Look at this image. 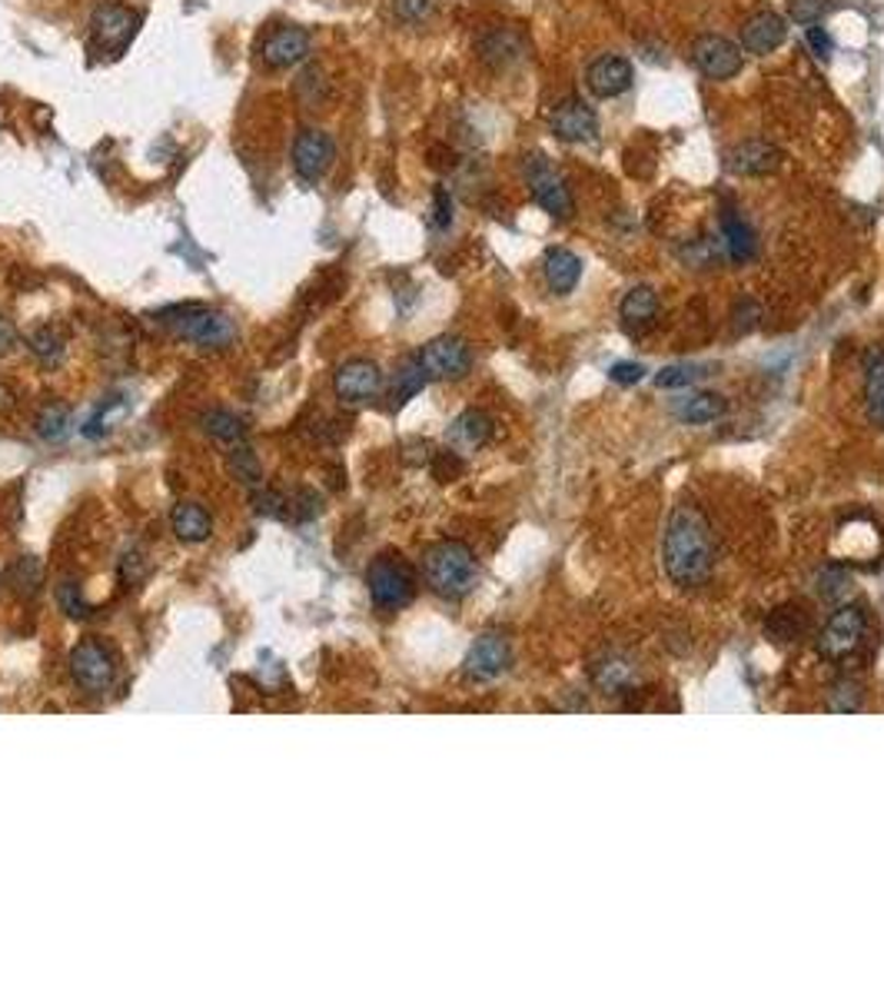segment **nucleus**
Returning <instances> with one entry per match:
<instances>
[{
	"label": "nucleus",
	"mask_w": 884,
	"mask_h": 997,
	"mask_svg": "<svg viewBox=\"0 0 884 997\" xmlns=\"http://www.w3.org/2000/svg\"><path fill=\"white\" fill-rule=\"evenodd\" d=\"M662 562L675 586H705L715 568V536L705 513L695 503H679L669 513L662 536Z\"/></svg>",
	"instance_id": "nucleus-1"
},
{
	"label": "nucleus",
	"mask_w": 884,
	"mask_h": 997,
	"mask_svg": "<svg viewBox=\"0 0 884 997\" xmlns=\"http://www.w3.org/2000/svg\"><path fill=\"white\" fill-rule=\"evenodd\" d=\"M423 575H426V586L456 602V599H465L475 582H479V559L475 552L465 546V542H456V539H443L436 546L426 549L423 555Z\"/></svg>",
	"instance_id": "nucleus-2"
},
{
	"label": "nucleus",
	"mask_w": 884,
	"mask_h": 997,
	"mask_svg": "<svg viewBox=\"0 0 884 997\" xmlns=\"http://www.w3.org/2000/svg\"><path fill=\"white\" fill-rule=\"evenodd\" d=\"M366 586L376 609L399 612L416 599V568L399 552H382L369 562Z\"/></svg>",
	"instance_id": "nucleus-3"
},
{
	"label": "nucleus",
	"mask_w": 884,
	"mask_h": 997,
	"mask_svg": "<svg viewBox=\"0 0 884 997\" xmlns=\"http://www.w3.org/2000/svg\"><path fill=\"white\" fill-rule=\"evenodd\" d=\"M164 326H170L180 340L200 347V350H226L236 343V319H229L223 309L210 306H177L164 313Z\"/></svg>",
	"instance_id": "nucleus-4"
},
{
	"label": "nucleus",
	"mask_w": 884,
	"mask_h": 997,
	"mask_svg": "<svg viewBox=\"0 0 884 997\" xmlns=\"http://www.w3.org/2000/svg\"><path fill=\"white\" fill-rule=\"evenodd\" d=\"M868 635V609L851 602V606H841L832 612V619L822 625L818 632V655L828 658V661H841L848 655H854L861 648Z\"/></svg>",
	"instance_id": "nucleus-5"
},
{
	"label": "nucleus",
	"mask_w": 884,
	"mask_h": 997,
	"mask_svg": "<svg viewBox=\"0 0 884 997\" xmlns=\"http://www.w3.org/2000/svg\"><path fill=\"white\" fill-rule=\"evenodd\" d=\"M522 174H526V187H529L532 200H535L549 216H555V220L573 216V193H569V184H566V177H562L542 153H529V156H526Z\"/></svg>",
	"instance_id": "nucleus-6"
},
{
	"label": "nucleus",
	"mask_w": 884,
	"mask_h": 997,
	"mask_svg": "<svg viewBox=\"0 0 884 997\" xmlns=\"http://www.w3.org/2000/svg\"><path fill=\"white\" fill-rule=\"evenodd\" d=\"M70 676L73 682L91 692V695H104L110 692V685L117 682V655L110 645L97 642V638H87L80 642L73 652H70Z\"/></svg>",
	"instance_id": "nucleus-7"
},
{
	"label": "nucleus",
	"mask_w": 884,
	"mask_h": 997,
	"mask_svg": "<svg viewBox=\"0 0 884 997\" xmlns=\"http://www.w3.org/2000/svg\"><path fill=\"white\" fill-rule=\"evenodd\" d=\"M140 27V14L123 8V4H101L91 17V40L101 54L107 57H120L130 40L137 37Z\"/></svg>",
	"instance_id": "nucleus-8"
},
{
	"label": "nucleus",
	"mask_w": 884,
	"mask_h": 997,
	"mask_svg": "<svg viewBox=\"0 0 884 997\" xmlns=\"http://www.w3.org/2000/svg\"><path fill=\"white\" fill-rule=\"evenodd\" d=\"M337 160V143L323 130H299L293 140V171L303 184H319Z\"/></svg>",
	"instance_id": "nucleus-9"
},
{
	"label": "nucleus",
	"mask_w": 884,
	"mask_h": 997,
	"mask_svg": "<svg viewBox=\"0 0 884 997\" xmlns=\"http://www.w3.org/2000/svg\"><path fill=\"white\" fill-rule=\"evenodd\" d=\"M416 363L429 379H462L472 370V350L459 337H436L420 350Z\"/></svg>",
	"instance_id": "nucleus-10"
},
{
	"label": "nucleus",
	"mask_w": 884,
	"mask_h": 997,
	"mask_svg": "<svg viewBox=\"0 0 884 997\" xmlns=\"http://www.w3.org/2000/svg\"><path fill=\"white\" fill-rule=\"evenodd\" d=\"M692 60L695 67L708 77V80H732L742 73L745 67V54L735 40L718 37V34H705L692 44Z\"/></svg>",
	"instance_id": "nucleus-11"
},
{
	"label": "nucleus",
	"mask_w": 884,
	"mask_h": 997,
	"mask_svg": "<svg viewBox=\"0 0 884 997\" xmlns=\"http://www.w3.org/2000/svg\"><path fill=\"white\" fill-rule=\"evenodd\" d=\"M465 676L475 682H493L503 672H509L512 665V645L503 632H486L472 642V648L465 652Z\"/></svg>",
	"instance_id": "nucleus-12"
},
{
	"label": "nucleus",
	"mask_w": 884,
	"mask_h": 997,
	"mask_svg": "<svg viewBox=\"0 0 884 997\" xmlns=\"http://www.w3.org/2000/svg\"><path fill=\"white\" fill-rule=\"evenodd\" d=\"M549 127L558 140L566 143H589L599 137V117H596V107H589L582 97H566L558 101L552 117H549Z\"/></svg>",
	"instance_id": "nucleus-13"
},
{
	"label": "nucleus",
	"mask_w": 884,
	"mask_h": 997,
	"mask_svg": "<svg viewBox=\"0 0 884 997\" xmlns=\"http://www.w3.org/2000/svg\"><path fill=\"white\" fill-rule=\"evenodd\" d=\"M635 83V67L628 57H618V54H602L599 60L589 63L586 70V87L592 91V97L599 101H612V97H622L628 87Z\"/></svg>",
	"instance_id": "nucleus-14"
},
{
	"label": "nucleus",
	"mask_w": 884,
	"mask_h": 997,
	"mask_svg": "<svg viewBox=\"0 0 884 997\" xmlns=\"http://www.w3.org/2000/svg\"><path fill=\"white\" fill-rule=\"evenodd\" d=\"M785 153L768 140H742L726 153V171L735 177H768L778 174Z\"/></svg>",
	"instance_id": "nucleus-15"
},
{
	"label": "nucleus",
	"mask_w": 884,
	"mask_h": 997,
	"mask_svg": "<svg viewBox=\"0 0 884 997\" xmlns=\"http://www.w3.org/2000/svg\"><path fill=\"white\" fill-rule=\"evenodd\" d=\"M333 386H337V396L346 406H363V402H369V399L379 396V389H382V370L373 360H346L337 370Z\"/></svg>",
	"instance_id": "nucleus-16"
},
{
	"label": "nucleus",
	"mask_w": 884,
	"mask_h": 997,
	"mask_svg": "<svg viewBox=\"0 0 884 997\" xmlns=\"http://www.w3.org/2000/svg\"><path fill=\"white\" fill-rule=\"evenodd\" d=\"M589 676L602 695H625L638 682V669L625 652H602L589 665Z\"/></svg>",
	"instance_id": "nucleus-17"
},
{
	"label": "nucleus",
	"mask_w": 884,
	"mask_h": 997,
	"mask_svg": "<svg viewBox=\"0 0 884 997\" xmlns=\"http://www.w3.org/2000/svg\"><path fill=\"white\" fill-rule=\"evenodd\" d=\"M263 63L270 70H290L309 57V34L303 27H276L263 40Z\"/></svg>",
	"instance_id": "nucleus-18"
},
{
	"label": "nucleus",
	"mask_w": 884,
	"mask_h": 997,
	"mask_svg": "<svg viewBox=\"0 0 884 997\" xmlns=\"http://www.w3.org/2000/svg\"><path fill=\"white\" fill-rule=\"evenodd\" d=\"M785 37H788V21L775 11H758L742 27V50H749L755 57H765L775 47H781Z\"/></svg>",
	"instance_id": "nucleus-19"
},
{
	"label": "nucleus",
	"mask_w": 884,
	"mask_h": 997,
	"mask_svg": "<svg viewBox=\"0 0 884 997\" xmlns=\"http://www.w3.org/2000/svg\"><path fill=\"white\" fill-rule=\"evenodd\" d=\"M542 273H545V283L555 296H569L582 280V260L566 246H552V249H545Z\"/></svg>",
	"instance_id": "nucleus-20"
},
{
	"label": "nucleus",
	"mask_w": 884,
	"mask_h": 997,
	"mask_svg": "<svg viewBox=\"0 0 884 997\" xmlns=\"http://www.w3.org/2000/svg\"><path fill=\"white\" fill-rule=\"evenodd\" d=\"M672 412L688 426H705V423H715L729 412V399L718 396V392H708V389H698V392L679 396L672 402Z\"/></svg>",
	"instance_id": "nucleus-21"
},
{
	"label": "nucleus",
	"mask_w": 884,
	"mask_h": 997,
	"mask_svg": "<svg viewBox=\"0 0 884 997\" xmlns=\"http://www.w3.org/2000/svg\"><path fill=\"white\" fill-rule=\"evenodd\" d=\"M493 430H496L493 415H486L482 409H465V412H459L456 420H452V426H449L446 436H449V443L456 449L472 453V449H482V446L493 439Z\"/></svg>",
	"instance_id": "nucleus-22"
},
{
	"label": "nucleus",
	"mask_w": 884,
	"mask_h": 997,
	"mask_svg": "<svg viewBox=\"0 0 884 997\" xmlns=\"http://www.w3.org/2000/svg\"><path fill=\"white\" fill-rule=\"evenodd\" d=\"M659 309H662V303H659V293L652 290V286H632L625 296H622V306H618V316H622V326L628 329V332H641V329H649L656 319H659Z\"/></svg>",
	"instance_id": "nucleus-23"
},
{
	"label": "nucleus",
	"mask_w": 884,
	"mask_h": 997,
	"mask_svg": "<svg viewBox=\"0 0 884 997\" xmlns=\"http://www.w3.org/2000/svg\"><path fill=\"white\" fill-rule=\"evenodd\" d=\"M170 526H174L177 539L187 542V546L207 542L213 536V516L200 503H180V506H174Z\"/></svg>",
	"instance_id": "nucleus-24"
},
{
	"label": "nucleus",
	"mask_w": 884,
	"mask_h": 997,
	"mask_svg": "<svg viewBox=\"0 0 884 997\" xmlns=\"http://www.w3.org/2000/svg\"><path fill=\"white\" fill-rule=\"evenodd\" d=\"M864 402L871 423L884 430V350H871L864 356Z\"/></svg>",
	"instance_id": "nucleus-25"
},
{
	"label": "nucleus",
	"mask_w": 884,
	"mask_h": 997,
	"mask_svg": "<svg viewBox=\"0 0 884 997\" xmlns=\"http://www.w3.org/2000/svg\"><path fill=\"white\" fill-rule=\"evenodd\" d=\"M721 236H726L721 243H726V254L732 263H749L755 257V230L742 216L735 213L721 216Z\"/></svg>",
	"instance_id": "nucleus-26"
},
{
	"label": "nucleus",
	"mask_w": 884,
	"mask_h": 997,
	"mask_svg": "<svg viewBox=\"0 0 884 997\" xmlns=\"http://www.w3.org/2000/svg\"><path fill=\"white\" fill-rule=\"evenodd\" d=\"M805 629H809V615H805V612H798L794 606L775 609V612L768 615V622H765L768 638H771V642H781V645L798 642L801 635H805Z\"/></svg>",
	"instance_id": "nucleus-27"
},
{
	"label": "nucleus",
	"mask_w": 884,
	"mask_h": 997,
	"mask_svg": "<svg viewBox=\"0 0 884 997\" xmlns=\"http://www.w3.org/2000/svg\"><path fill=\"white\" fill-rule=\"evenodd\" d=\"M70 426H73V415H70V406L67 402H50L40 409L37 415V436L44 443H60L70 436Z\"/></svg>",
	"instance_id": "nucleus-28"
},
{
	"label": "nucleus",
	"mask_w": 884,
	"mask_h": 997,
	"mask_svg": "<svg viewBox=\"0 0 884 997\" xmlns=\"http://www.w3.org/2000/svg\"><path fill=\"white\" fill-rule=\"evenodd\" d=\"M27 347H31V353L44 363V366H57L60 360H63V337H60V329H54V326H40V329H34L31 337H27Z\"/></svg>",
	"instance_id": "nucleus-29"
},
{
	"label": "nucleus",
	"mask_w": 884,
	"mask_h": 997,
	"mask_svg": "<svg viewBox=\"0 0 884 997\" xmlns=\"http://www.w3.org/2000/svg\"><path fill=\"white\" fill-rule=\"evenodd\" d=\"M203 430L213 436V439H220V443H239L244 439V423H239V415H233V412H226V409H210V412H203Z\"/></svg>",
	"instance_id": "nucleus-30"
},
{
	"label": "nucleus",
	"mask_w": 884,
	"mask_h": 997,
	"mask_svg": "<svg viewBox=\"0 0 884 997\" xmlns=\"http://www.w3.org/2000/svg\"><path fill=\"white\" fill-rule=\"evenodd\" d=\"M429 383V376L423 373V366L413 360V363H406L403 370L396 373V383H392V406H403V402H410L416 392H423V386Z\"/></svg>",
	"instance_id": "nucleus-31"
},
{
	"label": "nucleus",
	"mask_w": 884,
	"mask_h": 997,
	"mask_svg": "<svg viewBox=\"0 0 884 997\" xmlns=\"http://www.w3.org/2000/svg\"><path fill=\"white\" fill-rule=\"evenodd\" d=\"M702 376H708V373L698 363H672V366H662L656 373V386L659 389H685V386L702 383Z\"/></svg>",
	"instance_id": "nucleus-32"
},
{
	"label": "nucleus",
	"mask_w": 884,
	"mask_h": 997,
	"mask_svg": "<svg viewBox=\"0 0 884 997\" xmlns=\"http://www.w3.org/2000/svg\"><path fill=\"white\" fill-rule=\"evenodd\" d=\"M864 705V689L858 679H838L828 692V708L832 712H858Z\"/></svg>",
	"instance_id": "nucleus-33"
},
{
	"label": "nucleus",
	"mask_w": 884,
	"mask_h": 997,
	"mask_svg": "<svg viewBox=\"0 0 884 997\" xmlns=\"http://www.w3.org/2000/svg\"><path fill=\"white\" fill-rule=\"evenodd\" d=\"M832 8V0H788V17L801 27L818 24Z\"/></svg>",
	"instance_id": "nucleus-34"
},
{
	"label": "nucleus",
	"mask_w": 884,
	"mask_h": 997,
	"mask_svg": "<svg viewBox=\"0 0 884 997\" xmlns=\"http://www.w3.org/2000/svg\"><path fill=\"white\" fill-rule=\"evenodd\" d=\"M229 466H233V472H236V479L239 482H247V485H260L263 482V472H260V462H257V456L247 449V446H239V449H233V456H229Z\"/></svg>",
	"instance_id": "nucleus-35"
},
{
	"label": "nucleus",
	"mask_w": 884,
	"mask_h": 997,
	"mask_svg": "<svg viewBox=\"0 0 884 997\" xmlns=\"http://www.w3.org/2000/svg\"><path fill=\"white\" fill-rule=\"evenodd\" d=\"M11 582H14L17 593L34 596L40 589V565L34 559H17V565L11 568Z\"/></svg>",
	"instance_id": "nucleus-36"
},
{
	"label": "nucleus",
	"mask_w": 884,
	"mask_h": 997,
	"mask_svg": "<svg viewBox=\"0 0 884 997\" xmlns=\"http://www.w3.org/2000/svg\"><path fill=\"white\" fill-rule=\"evenodd\" d=\"M436 0H392V14L403 24H420L433 14Z\"/></svg>",
	"instance_id": "nucleus-37"
},
{
	"label": "nucleus",
	"mask_w": 884,
	"mask_h": 997,
	"mask_svg": "<svg viewBox=\"0 0 884 997\" xmlns=\"http://www.w3.org/2000/svg\"><path fill=\"white\" fill-rule=\"evenodd\" d=\"M286 498L280 495V492H273V489H257L254 492V509H257V516H267V519H280V516H286Z\"/></svg>",
	"instance_id": "nucleus-38"
},
{
	"label": "nucleus",
	"mask_w": 884,
	"mask_h": 997,
	"mask_svg": "<svg viewBox=\"0 0 884 997\" xmlns=\"http://www.w3.org/2000/svg\"><path fill=\"white\" fill-rule=\"evenodd\" d=\"M57 602H60V609H63L70 619H87V615L94 612L84 599H80V593H76L73 582H63V586L57 589Z\"/></svg>",
	"instance_id": "nucleus-39"
},
{
	"label": "nucleus",
	"mask_w": 884,
	"mask_h": 997,
	"mask_svg": "<svg viewBox=\"0 0 884 997\" xmlns=\"http://www.w3.org/2000/svg\"><path fill=\"white\" fill-rule=\"evenodd\" d=\"M641 376H646V366L635 363V360H622V363H612V366H609V379L618 383V386H635Z\"/></svg>",
	"instance_id": "nucleus-40"
},
{
	"label": "nucleus",
	"mask_w": 884,
	"mask_h": 997,
	"mask_svg": "<svg viewBox=\"0 0 884 997\" xmlns=\"http://www.w3.org/2000/svg\"><path fill=\"white\" fill-rule=\"evenodd\" d=\"M805 40H809V47H812L822 60H832L835 44H832V34H828L822 24H809V27H805Z\"/></svg>",
	"instance_id": "nucleus-41"
},
{
	"label": "nucleus",
	"mask_w": 884,
	"mask_h": 997,
	"mask_svg": "<svg viewBox=\"0 0 884 997\" xmlns=\"http://www.w3.org/2000/svg\"><path fill=\"white\" fill-rule=\"evenodd\" d=\"M433 223H436L439 230H446V226L452 223V197H449L446 187H436V190H433Z\"/></svg>",
	"instance_id": "nucleus-42"
},
{
	"label": "nucleus",
	"mask_w": 884,
	"mask_h": 997,
	"mask_svg": "<svg viewBox=\"0 0 884 997\" xmlns=\"http://www.w3.org/2000/svg\"><path fill=\"white\" fill-rule=\"evenodd\" d=\"M17 347V329L8 316H0V356H8Z\"/></svg>",
	"instance_id": "nucleus-43"
},
{
	"label": "nucleus",
	"mask_w": 884,
	"mask_h": 997,
	"mask_svg": "<svg viewBox=\"0 0 884 997\" xmlns=\"http://www.w3.org/2000/svg\"><path fill=\"white\" fill-rule=\"evenodd\" d=\"M742 309H745V313H735V319H739V332H749V329H755V326H758L762 309H758V303H752V300H745V303H742Z\"/></svg>",
	"instance_id": "nucleus-44"
},
{
	"label": "nucleus",
	"mask_w": 884,
	"mask_h": 997,
	"mask_svg": "<svg viewBox=\"0 0 884 997\" xmlns=\"http://www.w3.org/2000/svg\"><path fill=\"white\" fill-rule=\"evenodd\" d=\"M0 399H4V389H0Z\"/></svg>",
	"instance_id": "nucleus-45"
}]
</instances>
